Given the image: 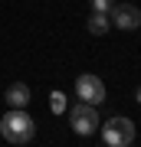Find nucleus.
<instances>
[{"label":"nucleus","instance_id":"nucleus-3","mask_svg":"<svg viewBox=\"0 0 141 147\" xmlns=\"http://www.w3.org/2000/svg\"><path fill=\"white\" fill-rule=\"evenodd\" d=\"M102 141L108 144V147H128L131 141H135V121H128V118H108L105 121V127H102Z\"/></svg>","mask_w":141,"mask_h":147},{"label":"nucleus","instance_id":"nucleus-10","mask_svg":"<svg viewBox=\"0 0 141 147\" xmlns=\"http://www.w3.org/2000/svg\"><path fill=\"white\" fill-rule=\"evenodd\" d=\"M135 98H138V105H141V85H138V92H135Z\"/></svg>","mask_w":141,"mask_h":147},{"label":"nucleus","instance_id":"nucleus-8","mask_svg":"<svg viewBox=\"0 0 141 147\" xmlns=\"http://www.w3.org/2000/svg\"><path fill=\"white\" fill-rule=\"evenodd\" d=\"M66 108H69V105H66V95H63V92H52V95H49V111H52V115H63Z\"/></svg>","mask_w":141,"mask_h":147},{"label":"nucleus","instance_id":"nucleus-9","mask_svg":"<svg viewBox=\"0 0 141 147\" xmlns=\"http://www.w3.org/2000/svg\"><path fill=\"white\" fill-rule=\"evenodd\" d=\"M112 7H115V0H92V10H99V13H108Z\"/></svg>","mask_w":141,"mask_h":147},{"label":"nucleus","instance_id":"nucleus-2","mask_svg":"<svg viewBox=\"0 0 141 147\" xmlns=\"http://www.w3.org/2000/svg\"><path fill=\"white\" fill-rule=\"evenodd\" d=\"M102 118H99V105H89V101H76L69 108V127L79 134V137H92L99 131Z\"/></svg>","mask_w":141,"mask_h":147},{"label":"nucleus","instance_id":"nucleus-5","mask_svg":"<svg viewBox=\"0 0 141 147\" xmlns=\"http://www.w3.org/2000/svg\"><path fill=\"white\" fill-rule=\"evenodd\" d=\"M108 20L115 23L118 30H138V26H141V10H138L135 3L125 0V3H115V7L108 10Z\"/></svg>","mask_w":141,"mask_h":147},{"label":"nucleus","instance_id":"nucleus-6","mask_svg":"<svg viewBox=\"0 0 141 147\" xmlns=\"http://www.w3.org/2000/svg\"><path fill=\"white\" fill-rule=\"evenodd\" d=\"M3 98L10 101V108H26L33 95H30V85H26V82H13L10 88H7V95H3Z\"/></svg>","mask_w":141,"mask_h":147},{"label":"nucleus","instance_id":"nucleus-1","mask_svg":"<svg viewBox=\"0 0 141 147\" xmlns=\"http://www.w3.org/2000/svg\"><path fill=\"white\" fill-rule=\"evenodd\" d=\"M0 134L10 144H30L33 134H36V121L26 115V108H10L0 118Z\"/></svg>","mask_w":141,"mask_h":147},{"label":"nucleus","instance_id":"nucleus-7","mask_svg":"<svg viewBox=\"0 0 141 147\" xmlns=\"http://www.w3.org/2000/svg\"><path fill=\"white\" fill-rule=\"evenodd\" d=\"M89 33L92 36H105L108 33V26H112V20H108V13H99V10H92V16H89Z\"/></svg>","mask_w":141,"mask_h":147},{"label":"nucleus","instance_id":"nucleus-4","mask_svg":"<svg viewBox=\"0 0 141 147\" xmlns=\"http://www.w3.org/2000/svg\"><path fill=\"white\" fill-rule=\"evenodd\" d=\"M76 95H79V101L102 105V101H105V82L99 79V75L85 72V75H79V79H76Z\"/></svg>","mask_w":141,"mask_h":147}]
</instances>
